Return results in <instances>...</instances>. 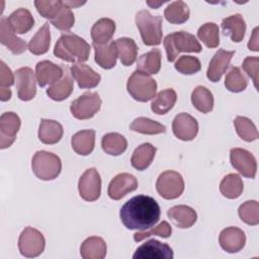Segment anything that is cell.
<instances>
[{"label": "cell", "instance_id": "cell-25", "mask_svg": "<svg viewBox=\"0 0 259 259\" xmlns=\"http://www.w3.org/2000/svg\"><path fill=\"white\" fill-rule=\"evenodd\" d=\"M167 214L171 219V221L178 228L181 229H187L192 227L197 220L196 211L192 207L183 204L171 207L168 210Z\"/></svg>", "mask_w": 259, "mask_h": 259}, {"label": "cell", "instance_id": "cell-32", "mask_svg": "<svg viewBox=\"0 0 259 259\" xmlns=\"http://www.w3.org/2000/svg\"><path fill=\"white\" fill-rule=\"evenodd\" d=\"M161 69V52L158 49L142 55L137 62V70L148 75L157 74Z\"/></svg>", "mask_w": 259, "mask_h": 259}, {"label": "cell", "instance_id": "cell-40", "mask_svg": "<svg viewBox=\"0 0 259 259\" xmlns=\"http://www.w3.org/2000/svg\"><path fill=\"white\" fill-rule=\"evenodd\" d=\"M130 128L144 135H157L166 132V126L162 123L147 117H138L131 123Z\"/></svg>", "mask_w": 259, "mask_h": 259}, {"label": "cell", "instance_id": "cell-26", "mask_svg": "<svg viewBox=\"0 0 259 259\" xmlns=\"http://www.w3.org/2000/svg\"><path fill=\"white\" fill-rule=\"evenodd\" d=\"M8 23L16 33H26L34 25V19L30 11L25 8H18L8 16Z\"/></svg>", "mask_w": 259, "mask_h": 259}, {"label": "cell", "instance_id": "cell-31", "mask_svg": "<svg viewBox=\"0 0 259 259\" xmlns=\"http://www.w3.org/2000/svg\"><path fill=\"white\" fill-rule=\"evenodd\" d=\"M51 44V32L49 22H45L44 25L37 30L34 36L28 42V51L36 56L44 55L49 51Z\"/></svg>", "mask_w": 259, "mask_h": 259}, {"label": "cell", "instance_id": "cell-29", "mask_svg": "<svg viewBox=\"0 0 259 259\" xmlns=\"http://www.w3.org/2000/svg\"><path fill=\"white\" fill-rule=\"evenodd\" d=\"M71 145L73 150L82 156L89 155L95 145V131L94 130H84L76 133L71 140Z\"/></svg>", "mask_w": 259, "mask_h": 259}, {"label": "cell", "instance_id": "cell-6", "mask_svg": "<svg viewBox=\"0 0 259 259\" xmlns=\"http://www.w3.org/2000/svg\"><path fill=\"white\" fill-rule=\"evenodd\" d=\"M31 168L35 176L41 180H53L62 170L61 159L48 151H37L31 161Z\"/></svg>", "mask_w": 259, "mask_h": 259}, {"label": "cell", "instance_id": "cell-33", "mask_svg": "<svg viewBox=\"0 0 259 259\" xmlns=\"http://www.w3.org/2000/svg\"><path fill=\"white\" fill-rule=\"evenodd\" d=\"M177 95L173 89H165L160 91L153 99L151 109L156 114H166L171 110L176 102Z\"/></svg>", "mask_w": 259, "mask_h": 259}, {"label": "cell", "instance_id": "cell-22", "mask_svg": "<svg viewBox=\"0 0 259 259\" xmlns=\"http://www.w3.org/2000/svg\"><path fill=\"white\" fill-rule=\"evenodd\" d=\"M95 49V62L103 69H111L116 65V59L118 56L115 41L110 40L105 45L93 44Z\"/></svg>", "mask_w": 259, "mask_h": 259}, {"label": "cell", "instance_id": "cell-35", "mask_svg": "<svg viewBox=\"0 0 259 259\" xmlns=\"http://www.w3.org/2000/svg\"><path fill=\"white\" fill-rule=\"evenodd\" d=\"M244 189L242 178L235 173L226 175L220 183L221 193L230 199L238 198Z\"/></svg>", "mask_w": 259, "mask_h": 259}, {"label": "cell", "instance_id": "cell-21", "mask_svg": "<svg viewBox=\"0 0 259 259\" xmlns=\"http://www.w3.org/2000/svg\"><path fill=\"white\" fill-rule=\"evenodd\" d=\"M71 75L80 88H94L100 82V75L84 64H74L70 68Z\"/></svg>", "mask_w": 259, "mask_h": 259}, {"label": "cell", "instance_id": "cell-20", "mask_svg": "<svg viewBox=\"0 0 259 259\" xmlns=\"http://www.w3.org/2000/svg\"><path fill=\"white\" fill-rule=\"evenodd\" d=\"M64 74L62 67L51 61H40L35 66V77L38 85L45 87L59 81Z\"/></svg>", "mask_w": 259, "mask_h": 259}, {"label": "cell", "instance_id": "cell-53", "mask_svg": "<svg viewBox=\"0 0 259 259\" xmlns=\"http://www.w3.org/2000/svg\"><path fill=\"white\" fill-rule=\"evenodd\" d=\"M85 2H77V1H65V4L67 6H69L70 8H74V7H77V6H80L82 4H84Z\"/></svg>", "mask_w": 259, "mask_h": 259}, {"label": "cell", "instance_id": "cell-9", "mask_svg": "<svg viewBox=\"0 0 259 259\" xmlns=\"http://www.w3.org/2000/svg\"><path fill=\"white\" fill-rule=\"evenodd\" d=\"M101 99L97 92H85L75 99L70 106L71 113L78 119H88L100 110Z\"/></svg>", "mask_w": 259, "mask_h": 259}, {"label": "cell", "instance_id": "cell-28", "mask_svg": "<svg viewBox=\"0 0 259 259\" xmlns=\"http://www.w3.org/2000/svg\"><path fill=\"white\" fill-rule=\"evenodd\" d=\"M115 31V22L110 18H100L91 28V37L93 44L105 45L110 41Z\"/></svg>", "mask_w": 259, "mask_h": 259}, {"label": "cell", "instance_id": "cell-36", "mask_svg": "<svg viewBox=\"0 0 259 259\" xmlns=\"http://www.w3.org/2000/svg\"><path fill=\"white\" fill-rule=\"evenodd\" d=\"M74 89V81L73 79L66 74L59 81L52 84L47 89V94L49 97L56 101H62L68 98Z\"/></svg>", "mask_w": 259, "mask_h": 259}, {"label": "cell", "instance_id": "cell-46", "mask_svg": "<svg viewBox=\"0 0 259 259\" xmlns=\"http://www.w3.org/2000/svg\"><path fill=\"white\" fill-rule=\"evenodd\" d=\"M174 66L179 73L185 74V75L195 74L201 68L200 61L196 57H192V56H181L176 61Z\"/></svg>", "mask_w": 259, "mask_h": 259}, {"label": "cell", "instance_id": "cell-8", "mask_svg": "<svg viewBox=\"0 0 259 259\" xmlns=\"http://www.w3.org/2000/svg\"><path fill=\"white\" fill-rule=\"evenodd\" d=\"M46 246L44 235L31 227L25 228L18 239V249L24 257H36L40 255Z\"/></svg>", "mask_w": 259, "mask_h": 259}, {"label": "cell", "instance_id": "cell-39", "mask_svg": "<svg viewBox=\"0 0 259 259\" xmlns=\"http://www.w3.org/2000/svg\"><path fill=\"white\" fill-rule=\"evenodd\" d=\"M189 8L187 4L181 0L170 3L164 11L166 20L173 24H180L189 18Z\"/></svg>", "mask_w": 259, "mask_h": 259}, {"label": "cell", "instance_id": "cell-24", "mask_svg": "<svg viewBox=\"0 0 259 259\" xmlns=\"http://www.w3.org/2000/svg\"><path fill=\"white\" fill-rule=\"evenodd\" d=\"M62 124L53 119H41L38 127V139L46 145L57 144L63 137Z\"/></svg>", "mask_w": 259, "mask_h": 259}, {"label": "cell", "instance_id": "cell-3", "mask_svg": "<svg viewBox=\"0 0 259 259\" xmlns=\"http://www.w3.org/2000/svg\"><path fill=\"white\" fill-rule=\"evenodd\" d=\"M164 47L169 62H173L182 52L199 53L201 51V46L196 37L184 30L168 34L164 38Z\"/></svg>", "mask_w": 259, "mask_h": 259}, {"label": "cell", "instance_id": "cell-18", "mask_svg": "<svg viewBox=\"0 0 259 259\" xmlns=\"http://www.w3.org/2000/svg\"><path fill=\"white\" fill-rule=\"evenodd\" d=\"M234 54V51L219 50L213 55L206 71V76L208 80H210L211 82H218L221 80L223 74L226 72L227 68L230 65Z\"/></svg>", "mask_w": 259, "mask_h": 259}, {"label": "cell", "instance_id": "cell-48", "mask_svg": "<svg viewBox=\"0 0 259 259\" xmlns=\"http://www.w3.org/2000/svg\"><path fill=\"white\" fill-rule=\"evenodd\" d=\"M37 12L45 18H49L50 21L56 17L63 6V1H34Z\"/></svg>", "mask_w": 259, "mask_h": 259}, {"label": "cell", "instance_id": "cell-51", "mask_svg": "<svg viewBox=\"0 0 259 259\" xmlns=\"http://www.w3.org/2000/svg\"><path fill=\"white\" fill-rule=\"evenodd\" d=\"M248 48L251 51L258 52V27H255L253 30V33L250 37V40L248 42Z\"/></svg>", "mask_w": 259, "mask_h": 259}, {"label": "cell", "instance_id": "cell-2", "mask_svg": "<svg viewBox=\"0 0 259 259\" xmlns=\"http://www.w3.org/2000/svg\"><path fill=\"white\" fill-rule=\"evenodd\" d=\"M54 54L59 59L75 63L86 62L90 54L89 44L74 33H64L58 39L54 48Z\"/></svg>", "mask_w": 259, "mask_h": 259}, {"label": "cell", "instance_id": "cell-11", "mask_svg": "<svg viewBox=\"0 0 259 259\" xmlns=\"http://www.w3.org/2000/svg\"><path fill=\"white\" fill-rule=\"evenodd\" d=\"M232 166L244 177L254 178L257 172V162L252 153L245 149L233 148L230 152Z\"/></svg>", "mask_w": 259, "mask_h": 259}, {"label": "cell", "instance_id": "cell-38", "mask_svg": "<svg viewBox=\"0 0 259 259\" xmlns=\"http://www.w3.org/2000/svg\"><path fill=\"white\" fill-rule=\"evenodd\" d=\"M191 102L198 111L207 113L213 108L212 93L206 87L199 85L191 93Z\"/></svg>", "mask_w": 259, "mask_h": 259}, {"label": "cell", "instance_id": "cell-15", "mask_svg": "<svg viewBox=\"0 0 259 259\" xmlns=\"http://www.w3.org/2000/svg\"><path fill=\"white\" fill-rule=\"evenodd\" d=\"M172 130L176 138L181 141H192L198 133L197 120L186 112L177 114L172 122Z\"/></svg>", "mask_w": 259, "mask_h": 259}, {"label": "cell", "instance_id": "cell-5", "mask_svg": "<svg viewBox=\"0 0 259 259\" xmlns=\"http://www.w3.org/2000/svg\"><path fill=\"white\" fill-rule=\"evenodd\" d=\"M126 89L135 100L147 102L155 97L157 83L148 74L137 70L130 76L126 83Z\"/></svg>", "mask_w": 259, "mask_h": 259}, {"label": "cell", "instance_id": "cell-12", "mask_svg": "<svg viewBox=\"0 0 259 259\" xmlns=\"http://www.w3.org/2000/svg\"><path fill=\"white\" fill-rule=\"evenodd\" d=\"M171 247L158 240H149L141 245L133 255L134 259H172Z\"/></svg>", "mask_w": 259, "mask_h": 259}, {"label": "cell", "instance_id": "cell-54", "mask_svg": "<svg viewBox=\"0 0 259 259\" xmlns=\"http://www.w3.org/2000/svg\"><path fill=\"white\" fill-rule=\"evenodd\" d=\"M164 2H159V3H152V2H148V4L149 5H151V6H153L154 8H156L157 6H160V5H162Z\"/></svg>", "mask_w": 259, "mask_h": 259}, {"label": "cell", "instance_id": "cell-45", "mask_svg": "<svg viewBox=\"0 0 259 259\" xmlns=\"http://www.w3.org/2000/svg\"><path fill=\"white\" fill-rule=\"evenodd\" d=\"M75 22V16L69 6L63 2V6L55 18L51 20V23L60 30L66 31L72 28Z\"/></svg>", "mask_w": 259, "mask_h": 259}, {"label": "cell", "instance_id": "cell-30", "mask_svg": "<svg viewBox=\"0 0 259 259\" xmlns=\"http://www.w3.org/2000/svg\"><path fill=\"white\" fill-rule=\"evenodd\" d=\"M156 154V148L150 143H144L140 145L133 153L131 163L137 170L143 171L148 168Z\"/></svg>", "mask_w": 259, "mask_h": 259}, {"label": "cell", "instance_id": "cell-4", "mask_svg": "<svg viewBox=\"0 0 259 259\" xmlns=\"http://www.w3.org/2000/svg\"><path fill=\"white\" fill-rule=\"evenodd\" d=\"M162 17L152 15L148 10H141L136 14V24L146 46H158L162 40Z\"/></svg>", "mask_w": 259, "mask_h": 259}, {"label": "cell", "instance_id": "cell-13", "mask_svg": "<svg viewBox=\"0 0 259 259\" xmlns=\"http://www.w3.org/2000/svg\"><path fill=\"white\" fill-rule=\"evenodd\" d=\"M20 118L19 116L12 112H4L0 117V148L6 149L10 147L15 139L16 135L20 128Z\"/></svg>", "mask_w": 259, "mask_h": 259}, {"label": "cell", "instance_id": "cell-50", "mask_svg": "<svg viewBox=\"0 0 259 259\" xmlns=\"http://www.w3.org/2000/svg\"><path fill=\"white\" fill-rule=\"evenodd\" d=\"M15 76L11 70L6 66V64L1 61L0 63V88H9L14 84Z\"/></svg>", "mask_w": 259, "mask_h": 259}, {"label": "cell", "instance_id": "cell-43", "mask_svg": "<svg viewBox=\"0 0 259 259\" xmlns=\"http://www.w3.org/2000/svg\"><path fill=\"white\" fill-rule=\"evenodd\" d=\"M248 80L239 67H233L226 76L225 86L231 92H242L246 89Z\"/></svg>", "mask_w": 259, "mask_h": 259}, {"label": "cell", "instance_id": "cell-52", "mask_svg": "<svg viewBox=\"0 0 259 259\" xmlns=\"http://www.w3.org/2000/svg\"><path fill=\"white\" fill-rule=\"evenodd\" d=\"M11 90L9 88H0V99L2 101H7L11 98Z\"/></svg>", "mask_w": 259, "mask_h": 259}, {"label": "cell", "instance_id": "cell-14", "mask_svg": "<svg viewBox=\"0 0 259 259\" xmlns=\"http://www.w3.org/2000/svg\"><path fill=\"white\" fill-rule=\"evenodd\" d=\"M17 96L20 100H31L36 94L34 73L29 67H22L16 70L15 74Z\"/></svg>", "mask_w": 259, "mask_h": 259}, {"label": "cell", "instance_id": "cell-34", "mask_svg": "<svg viewBox=\"0 0 259 259\" xmlns=\"http://www.w3.org/2000/svg\"><path fill=\"white\" fill-rule=\"evenodd\" d=\"M101 147L108 155L118 156L126 150L127 141L118 133H108L102 137Z\"/></svg>", "mask_w": 259, "mask_h": 259}, {"label": "cell", "instance_id": "cell-17", "mask_svg": "<svg viewBox=\"0 0 259 259\" xmlns=\"http://www.w3.org/2000/svg\"><path fill=\"white\" fill-rule=\"evenodd\" d=\"M219 242L221 247L228 253H237L244 248L246 235L239 228L229 227L221 232Z\"/></svg>", "mask_w": 259, "mask_h": 259}, {"label": "cell", "instance_id": "cell-42", "mask_svg": "<svg viewBox=\"0 0 259 259\" xmlns=\"http://www.w3.org/2000/svg\"><path fill=\"white\" fill-rule=\"evenodd\" d=\"M197 36L209 49L217 48L220 45V29L214 22L202 24L198 28Z\"/></svg>", "mask_w": 259, "mask_h": 259}, {"label": "cell", "instance_id": "cell-19", "mask_svg": "<svg viewBox=\"0 0 259 259\" xmlns=\"http://www.w3.org/2000/svg\"><path fill=\"white\" fill-rule=\"evenodd\" d=\"M0 41L14 55H20L26 50V42L15 35L7 17L4 16L0 19Z\"/></svg>", "mask_w": 259, "mask_h": 259}, {"label": "cell", "instance_id": "cell-41", "mask_svg": "<svg viewBox=\"0 0 259 259\" xmlns=\"http://www.w3.org/2000/svg\"><path fill=\"white\" fill-rule=\"evenodd\" d=\"M234 125L238 136L246 141L253 142L258 138V131L253 121L245 116H237L234 119Z\"/></svg>", "mask_w": 259, "mask_h": 259}, {"label": "cell", "instance_id": "cell-49", "mask_svg": "<svg viewBox=\"0 0 259 259\" xmlns=\"http://www.w3.org/2000/svg\"><path fill=\"white\" fill-rule=\"evenodd\" d=\"M245 72L249 77L252 78L255 88H257L258 82V68H259V58L258 57H247L242 65Z\"/></svg>", "mask_w": 259, "mask_h": 259}, {"label": "cell", "instance_id": "cell-37", "mask_svg": "<svg viewBox=\"0 0 259 259\" xmlns=\"http://www.w3.org/2000/svg\"><path fill=\"white\" fill-rule=\"evenodd\" d=\"M120 62L124 66H131L135 63L138 55V46L130 37H119L115 40Z\"/></svg>", "mask_w": 259, "mask_h": 259}, {"label": "cell", "instance_id": "cell-23", "mask_svg": "<svg viewBox=\"0 0 259 259\" xmlns=\"http://www.w3.org/2000/svg\"><path fill=\"white\" fill-rule=\"evenodd\" d=\"M222 29L225 35H229L235 42H240L246 32V23L243 16L239 13L233 14L223 19Z\"/></svg>", "mask_w": 259, "mask_h": 259}, {"label": "cell", "instance_id": "cell-16", "mask_svg": "<svg viewBox=\"0 0 259 259\" xmlns=\"http://www.w3.org/2000/svg\"><path fill=\"white\" fill-rule=\"evenodd\" d=\"M138 187L137 178L130 173H119L109 182L107 193L113 200H119Z\"/></svg>", "mask_w": 259, "mask_h": 259}, {"label": "cell", "instance_id": "cell-47", "mask_svg": "<svg viewBox=\"0 0 259 259\" xmlns=\"http://www.w3.org/2000/svg\"><path fill=\"white\" fill-rule=\"evenodd\" d=\"M172 234V228L171 226L166 222V221H163L162 223H160L158 226L152 228L151 230L147 231H142V232H137L135 235H134V240L136 242H140L146 238H149L151 236H159V237H162V238H168L170 237Z\"/></svg>", "mask_w": 259, "mask_h": 259}, {"label": "cell", "instance_id": "cell-7", "mask_svg": "<svg viewBox=\"0 0 259 259\" xmlns=\"http://www.w3.org/2000/svg\"><path fill=\"white\" fill-rule=\"evenodd\" d=\"M158 193L165 199H175L184 191V180L180 173L167 170L161 173L156 182Z\"/></svg>", "mask_w": 259, "mask_h": 259}, {"label": "cell", "instance_id": "cell-1", "mask_svg": "<svg viewBox=\"0 0 259 259\" xmlns=\"http://www.w3.org/2000/svg\"><path fill=\"white\" fill-rule=\"evenodd\" d=\"M160 214L158 202L153 197L143 194L128 199L119 211L120 221L125 228L140 231H145L156 225Z\"/></svg>", "mask_w": 259, "mask_h": 259}, {"label": "cell", "instance_id": "cell-44", "mask_svg": "<svg viewBox=\"0 0 259 259\" xmlns=\"http://www.w3.org/2000/svg\"><path fill=\"white\" fill-rule=\"evenodd\" d=\"M240 219L250 226L259 224V204L256 200H247L238 209Z\"/></svg>", "mask_w": 259, "mask_h": 259}, {"label": "cell", "instance_id": "cell-10", "mask_svg": "<svg viewBox=\"0 0 259 259\" xmlns=\"http://www.w3.org/2000/svg\"><path fill=\"white\" fill-rule=\"evenodd\" d=\"M80 196L86 201L97 200L101 193V178L95 168L87 169L78 182Z\"/></svg>", "mask_w": 259, "mask_h": 259}, {"label": "cell", "instance_id": "cell-27", "mask_svg": "<svg viewBox=\"0 0 259 259\" xmlns=\"http://www.w3.org/2000/svg\"><path fill=\"white\" fill-rule=\"evenodd\" d=\"M105 241L96 236L87 238L80 247V254L84 259H102L106 255Z\"/></svg>", "mask_w": 259, "mask_h": 259}]
</instances>
